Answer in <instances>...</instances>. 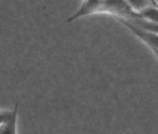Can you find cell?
Masks as SVG:
<instances>
[{
  "label": "cell",
  "mask_w": 158,
  "mask_h": 134,
  "mask_svg": "<svg viewBox=\"0 0 158 134\" xmlns=\"http://www.w3.org/2000/svg\"><path fill=\"white\" fill-rule=\"evenodd\" d=\"M19 109V103H16L15 108L12 110L9 109H0V126H4L7 124L14 116L18 112Z\"/></svg>",
  "instance_id": "cell-1"
},
{
  "label": "cell",
  "mask_w": 158,
  "mask_h": 134,
  "mask_svg": "<svg viewBox=\"0 0 158 134\" xmlns=\"http://www.w3.org/2000/svg\"><path fill=\"white\" fill-rule=\"evenodd\" d=\"M17 117H18V112L14 116L13 118L7 124L0 126V134H18Z\"/></svg>",
  "instance_id": "cell-2"
},
{
  "label": "cell",
  "mask_w": 158,
  "mask_h": 134,
  "mask_svg": "<svg viewBox=\"0 0 158 134\" xmlns=\"http://www.w3.org/2000/svg\"><path fill=\"white\" fill-rule=\"evenodd\" d=\"M152 51H153V52H154V53L158 57V50H152Z\"/></svg>",
  "instance_id": "cell-3"
}]
</instances>
